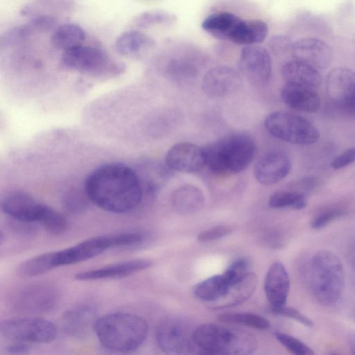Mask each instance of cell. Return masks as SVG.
<instances>
[{"instance_id":"6da1fadb","label":"cell","mask_w":355,"mask_h":355,"mask_svg":"<svg viewBox=\"0 0 355 355\" xmlns=\"http://www.w3.org/2000/svg\"><path fill=\"white\" fill-rule=\"evenodd\" d=\"M84 189L90 202L116 214L133 210L143 196L137 173L119 163L105 164L93 171L85 182Z\"/></svg>"},{"instance_id":"7a4b0ae2","label":"cell","mask_w":355,"mask_h":355,"mask_svg":"<svg viewBox=\"0 0 355 355\" xmlns=\"http://www.w3.org/2000/svg\"><path fill=\"white\" fill-rule=\"evenodd\" d=\"M94 329L105 348L116 352L127 353L135 350L144 342L148 325L139 315L116 312L97 318Z\"/></svg>"},{"instance_id":"3957f363","label":"cell","mask_w":355,"mask_h":355,"mask_svg":"<svg viewBox=\"0 0 355 355\" xmlns=\"http://www.w3.org/2000/svg\"><path fill=\"white\" fill-rule=\"evenodd\" d=\"M257 347L254 336L245 330L208 323L193 331L190 350L209 354L246 355L253 353Z\"/></svg>"},{"instance_id":"277c9868","label":"cell","mask_w":355,"mask_h":355,"mask_svg":"<svg viewBox=\"0 0 355 355\" xmlns=\"http://www.w3.org/2000/svg\"><path fill=\"white\" fill-rule=\"evenodd\" d=\"M206 166L219 175H232L245 170L256 150L253 139L243 133L232 134L203 148Z\"/></svg>"},{"instance_id":"5b68a950","label":"cell","mask_w":355,"mask_h":355,"mask_svg":"<svg viewBox=\"0 0 355 355\" xmlns=\"http://www.w3.org/2000/svg\"><path fill=\"white\" fill-rule=\"evenodd\" d=\"M309 285L315 299L324 306H332L340 299L345 285V270L334 252L320 250L311 257L309 268Z\"/></svg>"},{"instance_id":"8992f818","label":"cell","mask_w":355,"mask_h":355,"mask_svg":"<svg viewBox=\"0 0 355 355\" xmlns=\"http://www.w3.org/2000/svg\"><path fill=\"white\" fill-rule=\"evenodd\" d=\"M264 126L275 137L297 145L315 144L320 135L318 128L311 121L286 111L269 114L264 120Z\"/></svg>"},{"instance_id":"52a82bcc","label":"cell","mask_w":355,"mask_h":355,"mask_svg":"<svg viewBox=\"0 0 355 355\" xmlns=\"http://www.w3.org/2000/svg\"><path fill=\"white\" fill-rule=\"evenodd\" d=\"M1 335L13 342L49 343L57 337L56 326L51 321L35 316L7 319L1 322Z\"/></svg>"},{"instance_id":"ba28073f","label":"cell","mask_w":355,"mask_h":355,"mask_svg":"<svg viewBox=\"0 0 355 355\" xmlns=\"http://www.w3.org/2000/svg\"><path fill=\"white\" fill-rule=\"evenodd\" d=\"M62 61L69 69L94 76L111 75L120 69L103 50L92 46L80 45L65 51Z\"/></svg>"},{"instance_id":"9c48e42d","label":"cell","mask_w":355,"mask_h":355,"mask_svg":"<svg viewBox=\"0 0 355 355\" xmlns=\"http://www.w3.org/2000/svg\"><path fill=\"white\" fill-rule=\"evenodd\" d=\"M58 300L59 293L54 286L47 284H35L17 292L12 299V305L17 312L37 315L53 309Z\"/></svg>"},{"instance_id":"30bf717a","label":"cell","mask_w":355,"mask_h":355,"mask_svg":"<svg viewBox=\"0 0 355 355\" xmlns=\"http://www.w3.org/2000/svg\"><path fill=\"white\" fill-rule=\"evenodd\" d=\"M117 247L116 234L97 236L66 249L55 251L56 266L73 264L95 257L106 250Z\"/></svg>"},{"instance_id":"8fae6325","label":"cell","mask_w":355,"mask_h":355,"mask_svg":"<svg viewBox=\"0 0 355 355\" xmlns=\"http://www.w3.org/2000/svg\"><path fill=\"white\" fill-rule=\"evenodd\" d=\"M239 67L243 76L255 85L263 86L270 79L271 58L268 51L261 46H245L241 51Z\"/></svg>"},{"instance_id":"7c38bea8","label":"cell","mask_w":355,"mask_h":355,"mask_svg":"<svg viewBox=\"0 0 355 355\" xmlns=\"http://www.w3.org/2000/svg\"><path fill=\"white\" fill-rule=\"evenodd\" d=\"M193 331L187 324L177 318L161 322L156 329V340L160 349L168 354H180L190 350Z\"/></svg>"},{"instance_id":"4fadbf2b","label":"cell","mask_w":355,"mask_h":355,"mask_svg":"<svg viewBox=\"0 0 355 355\" xmlns=\"http://www.w3.org/2000/svg\"><path fill=\"white\" fill-rule=\"evenodd\" d=\"M46 205L30 194L19 191L8 193L1 200L2 211L21 223H31L40 221Z\"/></svg>"},{"instance_id":"5bb4252c","label":"cell","mask_w":355,"mask_h":355,"mask_svg":"<svg viewBox=\"0 0 355 355\" xmlns=\"http://www.w3.org/2000/svg\"><path fill=\"white\" fill-rule=\"evenodd\" d=\"M291 160L283 150H272L262 155L254 167V175L260 184L271 185L276 184L289 173Z\"/></svg>"},{"instance_id":"9a60e30c","label":"cell","mask_w":355,"mask_h":355,"mask_svg":"<svg viewBox=\"0 0 355 355\" xmlns=\"http://www.w3.org/2000/svg\"><path fill=\"white\" fill-rule=\"evenodd\" d=\"M165 162L168 169L182 173H196L206 166L203 148L189 142L172 146L166 155Z\"/></svg>"},{"instance_id":"2e32d148","label":"cell","mask_w":355,"mask_h":355,"mask_svg":"<svg viewBox=\"0 0 355 355\" xmlns=\"http://www.w3.org/2000/svg\"><path fill=\"white\" fill-rule=\"evenodd\" d=\"M291 53L295 59L301 60L317 69L327 68L333 59V51L324 41L312 37L293 42Z\"/></svg>"},{"instance_id":"e0dca14e","label":"cell","mask_w":355,"mask_h":355,"mask_svg":"<svg viewBox=\"0 0 355 355\" xmlns=\"http://www.w3.org/2000/svg\"><path fill=\"white\" fill-rule=\"evenodd\" d=\"M240 74L227 66L209 70L202 81V89L210 97H223L236 91L241 85Z\"/></svg>"},{"instance_id":"ac0fdd59","label":"cell","mask_w":355,"mask_h":355,"mask_svg":"<svg viewBox=\"0 0 355 355\" xmlns=\"http://www.w3.org/2000/svg\"><path fill=\"white\" fill-rule=\"evenodd\" d=\"M354 91V71L344 67L329 71L327 76V92L336 106L345 110Z\"/></svg>"},{"instance_id":"d6986e66","label":"cell","mask_w":355,"mask_h":355,"mask_svg":"<svg viewBox=\"0 0 355 355\" xmlns=\"http://www.w3.org/2000/svg\"><path fill=\"white\" fill-rule=\"evenodd\" d=\"M152 264L146 259L128 260L77 273L75 278L79 281L121 278L148 268Z\"/></svg>"},{"instance_id":"ffe728a7","label":"cell","mask_w":355,"mask_h":355,"mask_svg":"<svg viewBox=\"0 0 355 355\" xmlns=\"http://www.w3.org/2000/svg\"><path fill=\"white\" fill-rule=\"evenodd\" d=\"M290 290L288 274L280 261L274 262L269 268L264 281V291L271 307L286 304Z\"/></svg>"},{"instance_id":"44dd1931","label":"cell","mask_w":355,"mask_h":355,"mask_svg":"<svg viewBox=\"0 0 355 355\" xmlns=\"http://www.w3.org/2000/svg\"><path fill=\"white\" fill-rule=\"evenodd\" d=\"M96 313V306L92 303H79L71 307L62 318L65 333L73 337L84 336L91 327H94Z\"/></svg>"},{"instance_id":"7402d4cb","label":"cell","mask_w":355,"mask_h":355,"mask_svg":"<svg viewBox=\"0 0 355 355\" xmlns=\"http://www.w3.org/2000/svg\"><path fill=\"white\" fill-rule=\"evenodd\" d=\"M281 96L286 105L297 111L315 112L321 105L320 96L314 89L291 83H286L282 89Z\"/></svg>"},{"instance_id":"603a6c76","label":"cell","mask_w":355,"mask_h":355,"mask_svg":"<svg viewBox=\"0 0 355 355\" xmlns=\"http://www.w3.org/2000/svg\"><path fill=\"white\" fill-rule=\"evenodd\" d=\"M282 74L286 83L311 89L318 87L322 81L318 69L295 58L282 66Z\"/></svg>"},{"instance_id":"cb8c5ba5","label":"cell","mask_w":355,"mask_h":355,"mask_svg":"<svg viewBox=\"0 0 355 355\" xmlns=\"http://www.w3.org/2000/svg\"><path fill=\"white\" fill-rule=\"evenodd\" d=\"M268 32V25L261 19H241L233 30L230 41L245 45H255L262 42Z\"/></svg>"},{"instance_id":"d4e9b609","label":"cell","mask_w":355,"mask_h":355,"mask_svg":"<svg viewBox=\"0 0 355 355\" xmlns=\"http://www.w3.org/2000/svg\"><path fill=\"white\" fill-rule=\"evenodd\" d=\"M205 196L202 191L191 184L182 185L171 196L173 209L180 214L190 215L199 211L203 206Z\"/></svg>"},{"instance_id":"484cf974","label":"cell","mask_w":355,"mask_h":355,"mask_svg":"<svg viewBox=\"0 0 355 355\" xmlns=\"http://www.w3.org/2000/svg\"><path fill=\"white\" fill-rule=\"evenodd\" d=\"M241 19L232 12H220L209 15L202 21L201 26L216 39L230 40L233 30Z\"/></svg>"},{"instance_id":"4316f807","label":"cell","mask_w":355,"mask_h":355,"mask_svg":"<svg viewBox=\"0 0 355 355\" xmlns=\"http://www.w3.org/2000/svg\"><path fill=\"white\" fill-rule=\"evenodd\" d=\"M154 45V40L148 35L137 31H130L121 34L116 39L114 46L121 55L133 57L139 55Z\"/></svg>"},{"instance_id":"83f0119b","label":"cell","mask_w":355,"mask_h":355,"mask_svg":"<svg viewBox=\"0 0 355 355\" xmlns=\"http://www.w3.org/2000/svg\"><path fill=\"white\" fill-rule=\"evenodd\" d=\"M257 284L256 275L249 272L241 281L232 285L225 296L220 301L214 303L213 305L216 308H225L242 303L253 294Z\"/></svg>"},{"instance_id":"f1b7e54d","label":"cell","mask_w":355,"mask_h":355,"mask_svg":"<svg viewBox=\"0 0 355 355\" xmlns=\"http://www.w3.org/2000/svg\"><path fill=\"white\" fill-rule=\"evenodd\" d=\"M230 286L223 273L199 282L195 286L193 292L198 299L214 304L225 296Z\"/></svg>"},{"instance_id":"f546056e","label":"cell","mask_w":355,"mask_h":355,"mask_svg":"<svg viewBox=\"0 0 355 355\" xmlns=\"http://www.w3.org/2000/svg\"><path fill=\"white\" fill-rule=\"evenodd\" d=\"M85 32L76 24H64L53 33L51 42L58 49L67 51L80 46L85 39Z\"/></svg>"},{"instance_id":"4dcf8cb0","label":"cell","mask_w":355,"mask_h":355,"mask_svg":"<svg viewBox=\"0 0 355 355\" xmlns=\"http://www.w3.org/2000/svg\"><path fill=\"white\" fill-rule=\"evenodd\" d=\"M55 268V251H52L25 260L17 266L16 271L21 277H32L42 275Z\"/></svg>"},{"instance_id":"1f68e13d","label":"cell","mask_w":355,"mask_h":355,"mask_svg":"<svg viewBox=\"0 0 355 355\" xmlns=\"http://www.w3.org/2000/svg\"><path fill=\"white\" fill-rule=\"evenodd\" d=\"M306 205V195L293 189L275 192L268 200V205L274 209H302Z\"/></svg>"},{"instance_id":"d6a6232c","label":"cell","mask_w":355,"mask_h":355,"mask_svg":"<svg viewBox=\"0 0 355 355\" xmlns=\"http://www.w3.org/2000/svg\"><path fill=\"white\" fill-rule=\"evenodd\" d=\"M218 320L226 323L242 324L259 330H266L270 327L267 319L250 313H223L218 316Z\"/></svg>"},{"instance_id":"836d02e7","label":"cell","mask_w":355,"mask_h":355,"mask_svg":"<svg viewBox=\"0 0 355 355\" xmlns=\"http://www.w3.org/2000/svg\"><path fill=\"white\" fill-rule=\"evenodd\" d=\"M40 223L46 232L52 234H62L68 227V222L64 216L48 205Z\"/></svg>"},{"instance_id":"e575fe53","label":"cell","mask_w":355,"mask_h":355,"mask_svg":"<svg viewBox=\"0 0 355 355\" xmlns=\"http://www.w3.org/2000/svg\"><path fill=\"white\" fill-rule=\"evenodd\" d=\"M175 20L174 15L165 10H155L142 12L136 18L135 23L139 27L147 28L157 24H169Z\"/></svg>"},{"instance_id":"d590c367","label":"cell","mask_w":355,"mask_h":355,"mask_svg":"<svg viewBox=\"0 0 355 355\" xmlns=\"http://www.w3.org/2000/svg\"><path fill=\"white\" fill-rule=\"evenodd\" d=\"M88 198L85 191L77 189L69 191L63 198V205L66 209L71 213L79 214L85 211L88 207Z\"/></svg>"},{"instance_id":"8d00e7d4","label":"cell","mask_w":355,"mask_h":355,"mask_svg":"<svg viewBox=\"0 0 355 355\" xmlns=\"http://www.w3.org/2000/svg\"><path fill=\"white\" fill-rule=\"evenodd\" d=\"M167 71L171 78L178 80L192 79L197 75V70L193 64L181 60H171L168 63Z\"/></svg>"},{"instance_id":"74e56055","label":"cell","mask_w":355,"mask_h":355,"mask_svg":"<svg viewBox=\"0 0 355 355\" xmlns=\"http://www.w3.org/2000/svg\"><path fill=\"white\" fill-rule=\"evenodd\" d=\"M277 340L291 354L295 355H313V351L304 343L286 334L277 332Z\"/></svg>"},{"instance_id":"f35d334b","label":"cell","mask_w":355,"mask_h":355,"mask_svg":"<svg viewBox=\"0 0 355 355\" xmlns=\"http://www.w3.org/2000/svg\"><path fill=\"white\" fill-rule=\"evenodd\" d=\"M346 213V211L342 208H328L320 211L313 218L311 223V227L315 230H320L331 222L343 217Z\"/></svg>"},{"instance_id":"ab89813d","label":"cell","mask_w":355,"mask_h":355,"mask_svg":"<svg viewBox=\"0 0 355 355\" xmlns=\"http://www.w3.org/2000/svg\"><path fill=\"white\" fill-rule=\"evenodd\" d=\"M250 264L247 259L240 258L232 262L223 272L230 286L241 281L249 272Z\"/></svg>"},{"instance_id":"60d3db41","label":"cell","mask_w":355,"mask_h":355,"mask_svg":"<svg viewBox=\"0 0 355 355\" xmlns=\"http://www.w3.org/2000/svg\"><path fill=\"white\" fill-rule=\"evenodd\" d=\"M270 311L274 314L295 320L308 327H312L314 325L313 322L311 319L292 307H286L285 305L276 308L270 307Z\"/></svg>"},{"instance_id":"b9f144b4","label":"cell","mask_w":355,"mask_h":355,"mask_svg":"<svg viewBox=\"0 0 355 355\" xmlns=\"http://www.w3.org/2000/svg\"><path fill=\"white\" fill-rule=\"evenodd\" d=\"M233 231L230 225H218L200 232L197 239L200 243H207L221 239Z\"/></svg>"},{"instance_id":"7bdbcfd3","label":"cell","mask_w":355,"mask_h":355,"mask_svg":"<svg viewBox=\"0 0 355 355\" xmlns=\"http://www.w3.org/2000/svg\"><path fill=\"white\" fill-rule=\"evenodd\" d=\"M355 162V147L349 148L337 156L331 163L336 170L345 168Z\"/></svg>"},{"instance_id":"ee69618b","label":"cell","mask_w":355,"mask_h":355,"mask_svg":"<svg viewBox=\"0 0 355 355\" xmlns=\"http://www.w3.org/2000/svg\"><path fill=\"white\" fill-rule=\"evenodd\" d=\"M320 184V182L315 178H305L295 182L294 184V189L298 192L304 193H309L317 189Z\"/></svg>"},{"instance_id":"f6af8a7d","label":"cell","mask_w":355,"mask_h":355,"mask_svg":"<svg viewBox=\"0 0 355 355\" xmlns=\"http://www.w3.org/2000/svg\"><path fill=\"white\" fill-rule=\"evenodd\" d=\"M270 44L273 51L283 53L287 51H291L293 42L286 36L277 35L271 38Z\"/></svg>"},{"instance_id":"bcb514c9","label":"cell","mask_w":355,"mask_h":355,"mask_svg":"<svg viewBox=\"0 0 355 355\" xmlns=\"http://www.w3.org/2000/svg\"><path fill=\"white\" fill-rule=\"evenodd\" d=\"M56 24V19L50 15H39L35 17L31 24L33 27L41 31H49L54 27Z\"/></svg>"},{"instance_id":"7dc6e473","label":"cell","mask_w":355,"mask_h":355,"mask_svg":"<svg viewBox=\"0 0 355 355\" xmlns=\"http://www.w3.org/2000/svg\"><path fill=\"white\" fill-rule=\"evenodd\" d=\"M30 33V29L26 26L16 27L5 34V37L2 39V43H12L17 40H21L27 36Z\"/></svg>"},{"instance_id":"c3c4849f","label":"cell","mask_w":355,"mask_h":355,"mask_svg":"<svg viewBox=\"0 0 355 355\" xmlns=\"http://www.w3.org/2000/svg\"><path fill=\"white\" fill-rule=\"evenodd\" d=\"M31 349L30 343L24 342H15L13 344L9 345L6 351L10 354H23L28 353Z\"/></svg>"},{"instance_id":"681fc988","label":"cell","mask_w":355,"mask_h":355,"mask_svg":"<svg viewBox=\"0 0 355 355\" xmlns=\"http://www.w3.org/2000/svg\"><path fill=\"white\" fill-rule=\"evenodd\" d=\"M345 110L352 114H355V91L349 99Z\"/></svg>"},{"instance_id":"f907efd6","label":"cell","mask_w":355,"mask_h":355,"mask_svg":"<svg viewBox=\"0 0 355 355\" xmlns=\"http://www.w3.org/2000/svg\"><path fill=\"white\" fill-rule=\"evenodd\" d=\"M349 346L352 354H355V334L349 337Z\"/></svg>"}]
</instances>
